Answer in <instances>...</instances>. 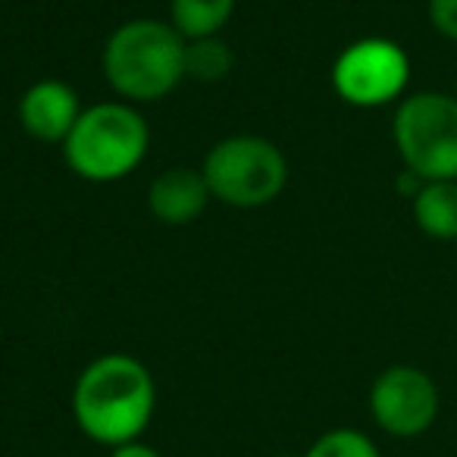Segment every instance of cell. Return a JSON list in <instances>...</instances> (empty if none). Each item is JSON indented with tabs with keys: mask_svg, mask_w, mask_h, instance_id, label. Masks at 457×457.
Returning a JSON list of instances; mask_svg holds the SVG:
<instances>
[{
	"mask_svg": "<svg viewBox=\"0 0 457 457\" xmlns=\"http://www.w3.org/2000/svg\"><path fill=\"white\" fill-rule=\"evenodd\" d=\"M147 122L129 104H97L82 110L63 141L66 163L88 182H116L129 176L147 154Z\"/></svg>",
	"mask_w": 457,
	"mask_h": 457,
	"instance_id": "3957f363",
	"label": "cell"
},
{
	"mask_svg": "<svg viewBox=\"0 0 457 457\" xmlns=\"http://www.w3.org/2000/svg\"><path fill=\"white\" fill-rule=\"evenodd\" d=\"M395 145L407 170L426 182H457V101L423 91L395 113Z\"/></svg>",
	"mask_w": 457,
	"mask_h": 457,
	"instance_id": "5b68a950",
	"label": "cell"
},
{
	"mask_svg": "<svg viewBox=\"0 0 457 457\" xmlns=\"http://www.w3.org/2000/svg\"><path fill=\"white\" fill-rule=\"evenodd\" d=\"M72 413L85 436L104 445L135 442L154 413V379L129 354H107L82 370L72 392Z\"/></svg>",
	"mask_w": 457,
	"mask_h": 457,
	"instance_id": "6da1fadb",
	"label": "cell"
},
{
	"mask_svg": "<svg viewBox=\"0 0 457 457\" xmlns=\"http://www.w3.org/2000/svg\"><path fill=\"white\" fill-rule=\"evenodd\" d=\"M228 70H232V54L222 41L201 38L185 47V76H195L201 82H216V79L228 76Z\"/></svg>",
	"mask_w": 457,
	"mask_h": 457,
	"instance_id": "7c38bea8",
	"label": "cell"
},
{
	"mask_svg": "<svg viewBox=\"0 0 457 457\" xmlns=\"http://www.w3.org/2000/svg\"><path fill=\"white\" fill-rule=\"evenodd\" d=\"M429 22L445 38L457 41V0H429Z\"/></svg>",
	"mask_w": 457,
	"mask_h": 457,
	"instance_id": "5bb4252c",
	"label": "cell"
},
{
	"mask_svg": "<svg viewBox=\"0 0 457 457\" xmlns=\"http://www.w3.org/2000/svg\"><path fill=\"white\" fill-rule=\"evenodd\" d=\"M417 226L429 238L454 242L457 238V182H426L413 197Z\"/></svg>",
	"mask_w": 457,
	"mask_h": 457,
	"instance_id": "30bf717a",
	"label": "cell"
},
{
	"mask_svg": "<svg viewBox=\"0 0 457 457\" xmlns=\"http://www.w3.org/2000/svg\"><path fill=\"white\" fill-rule=\"evenodd\" d=\"M370 411L388 436H423L438 417V388L423 370L388 367L373 382Z\"/></svg>",
	"mask_w": 457,
	"mask_h": 457,
	"instance_id": "52a82bcc",
	"label": "cell"
},
{
	"mask_svg": "<svg viewBox=\"0 0 457 457\" xmlns=\"http://www.w3.org/2000/svg\"><path fill=\"white\" fill-rule=\"evenodd\" d=\"M411 76L407 54L395 41L363 38L345 47L332 66V85L354 107H382L398 97Z\"/></svg>",
	"mask_w": 457,
	"mask_h": 457,
	"instance_id": "8992f818",
	"label": "cell"
},
{
	"mask_svg": "<svg viewBox=\"0 0 457 457\" xmlns=\"http://www.w3.org/2000/svg\"><path fill=\"white\" fill-rule=\"evenodd\" d=\"M232 10H236V0H172L170 4L172 29L191 41L213 38L228 22Z\"/></svg>",
	"mask_w": 457,
	"mask_h": 457,
	"instance_id": "8fae6325",
	"label": "cell"
},
{
	"mask_svg": "<svg viewBox=\"0 0 457 457\" xmlns=\"http://www.w3.org/2000/svg\"><path fill=\"white\" fill-rule=\"evenodd\" d=\"M113 457H160L154 448H147V445H141V442H126V445H120V448L113 451Z\"/></svg>",
	"mask_w": 457,
	"mask_h": 457,
	"instance_id": "9a60e30c",
	"label": "cell"
},
{
	"mask_svg": "<svg viewBox=\"0 0 457 457\" xmlns=\"http://www.w3.org/2000/svg\"><path fill=\"white\" fill-rule=\"evenodd\" d=\"M207 179L201 170H188V166H172V170L160 172L151 182L147 191V207L163 226H185V222L197 220L210 201Z\"/></svg>",
	"mask_w": 457,
	"mask_h": 457,
	"instance_id": "9c48e42d",
	"label": "cell"
},
{
	"mask_svg": "<svg viewBox=\"0 0 457 457\" xmlns=\"http://www.w3.org/2000/svg\"><path fill=\"white\" fill-rule=\"evenodd\" d=\"M185 38L166 22H126L104 47L107 82L129 101H160L185 79Z\"/></svg>",
	"mask_w": 457,
	"mask_h": 457,
	"instance_id": "7a4b0ae2",
	"label": "cell"
},
{
	"mask_svg": "<svg viewBox=\"0 0 457 457\" xmlns=\"http://www.w3.org/2000/svg\"><path fill=\"white\" fill-rule=\"evenodd\" d=\"M79 95L66 82L45 79L32 85L20 101V122L38 141H66L79 122Z\"/></svg>",
	"mask_w": 457,
	"mask_h": 457,
	"instance_id": "ba28073f",
	"label": "cell"
},
{
	"mask_svg": "<svg viewBox=\"0 0 457 457\" xmlns=\"http://www.w3.org/2000/svg\"><path fill=\"white\" fill-rule=\"evenodd\" d=\"M201 172L210 195L242 210L276 201L288 182V163L282 151L261 135H236L213 145Z\"/></svg>",
	"mask_w": 457,
	"mask_h": 457,
	"instance_id": "277c9868",
	"label": "cell"
},
{
	"mask_svg": "<svg viewBox=\"0 0 457 457\" xmlns=\"http://www.w3.org/2000/svg\"><path fill=\"white\" fill-rule=\"evenodd\" d=\"M304 457H379L376 445L357 429H332L313 442Z\"/></svg>",
	"mask_w": 457,
	"mask_h": 457,
	"instance_id": "4fadbf2b",
	"label": "cell"
}]
</instances>
